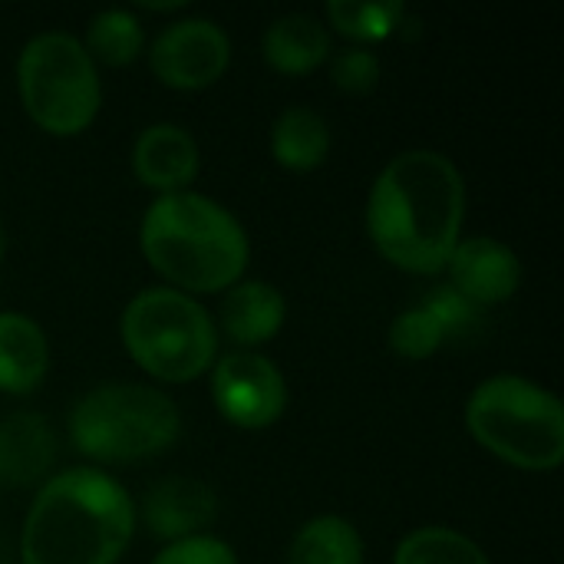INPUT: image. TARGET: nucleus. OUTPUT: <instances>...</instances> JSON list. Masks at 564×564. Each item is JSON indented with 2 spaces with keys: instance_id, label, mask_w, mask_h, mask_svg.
<instances>
[{
  "instance_id": "nucleus-1",
  "label": "nucleus",
  "mask_w": 564,
  "mask_h": 564,
  "mask_svg": "<svg viewBox=\"0 0 564 564\" xmlns=\"http://www.w3.org/2000/svg\"><path fill=\"white\" fill-rule=\"evenodd\" d=\"M466 182L456 162L436 149L393 155L367 198V235L400 271L440 274L459 245Z\"/></svg>"
},
{
  "instance_id": "nucleus-2",
  "label": "nucleus",
  "mask_w": 564,
  "mask_h": 564,
  "mask_svg": "<svg viewBox=\"0 0 564 564\" xmlns=\"http://www.w3.org/2000/svg\"><path fill=\"white\" fill-rule=\"evenodd\" d=\"M135 532V502L109 473L79 466L46 479L23 519V564H116Z\"/></svg>"
},
{
  "instance_id": "nucleus-3",
  "label": "nucleus",
  "mask_w": 564,
  "mask_h": 564,
  "mask_svg": "<svg viewBox=\"0 0 564 564\" xmlns=\"http://www.w3.org/2000/svg\"><path fill=\"white\" fill-rule=\"evenodd\" d=\"M139 248L152 271L188 297L235 288L251 258L245 225L198 192L159 195L142 215Z\"/></svg>"
},
{
  "instance_id": "nucleus-4",
  "label": "nucleus",
  "mask_w": 564,
  "mask_h": 564,
  "mask_svg": "<svg viewBox=\"0 0 564 564\" xmlns=\"http://www.w3.org/2000/svg\"><path fill=\"white\" fill-rule=\"evenodd\" d=\"M69 443L102 466H132L162 456L182 433L172 397L145 383H102L69 410Z\"/></svg>"
},
{
  "instance_id": "nucleus-5",
  "label": "nucleus",
  "mask_w": 564,
  "mask_h": 564,
  "mask_svg": "<svg viewBox=\"0 0 564 564\" xmlns=\"http://www.w3.org/2000/svg\"><path fill=\"white\" fill-rule=\"evenodd\" d=\"M466 426L486 453L516 469L552 473L562 466V400L525 377L499 373L482 380L466 403Z\"/></svg>"
},
{
  "instance_id": "nucleus-6",
  "label": "nucleus",
  "mask_w": 564,
  "mask_h": 564,
  "mask_svg": "<svg viewBox=\"0 0 564 564\" xmlns=\"http://www.w3.org/2000/svg\"><path fill=\"white\" fill-rule=\"evenodd\" d=\"M119 334L135 367L162 383H192L218 360L215 317L172 288L139 291L122 311Z\"/></svg>"
},
{
  "instance_id": "nucleus-7",
  "label": "nucleus",
  "mask_w": 564,
  "mask_h": 564,
  "mask_svg": "<svg viewBox=\"0 0 564 564\" xmlns=\"http://www.w3.org/2000/svg\"><path fill=\"white\" fill-rule=\"evenodd\" d=\"M17 89L26 116L50 135H79L102 106V86L83 40L63 30L36 33L17 59Z\"/></svg>"
},
{
  "instance_id": "nucleus-8",
  "label": "nucleus",
  "mask_w": 564,
  "mask_h": 564,
  "mask_svg": "<svg viewBox=\"0 0 564 564\" xmlns=\"http://www.w3.org/2000/svg\"><path fill=\"white\" fill-rule=\"evenodd\" d=\"M212 400L225 423L238 430H268L284 416L288 380L271 357L231 350L212 364Z\"/></svg>"
},
{
  "instance_id": "nucleus-9",
  "label": "nucleus",
  "mask_w": 564,
  "mask_h": 564,
  "mask_svg": "<svg viewBox=\"0 0 564 564\" xmlns=\"http://www.w3.org/2000/svg\"><path fill=\"white\" fill-rule=\"evenodd\" d=\"M228 63H231L228 33L205 17L169 23L152 40V50H149V66L155 79L182 93H195V89L218 83Z\"/></svg>"
},
{
  "instance_id": "nucleus-10",
  "label": "nucleus",
  "mask_w": 564,
  "mask_h": 564,
  "mask_svg": "<svg viewBox=\"0 0 564 564\" xmlns=\"http://www.w3.org/2000/svg\"><path fill=\"white\" fill-rule=\"evenodd\" d=\"M443 271H449L446 284H453L479 311L516 297L522 284L519 254L499 238H486V235L459 241Z\"/></svg>"
},
{
  "instance_id": "nucleus-11",
  "label": "nucleus",
  "mask_w": 564,
  "mask_h": 564,
  "mask_svg": "<svg viewBox=\"0 0 564 564\" xmlns=\"http://www.w3.org/2000/svg\"><path fill=\"white\" fill-rule=\"evenodd\" d=\"M218 519V496L212 486L192 476H169L155 482L142 499V522L162 542H182L205 535Z\"/></svg>"
},
{
  "instance_id": "nucleus-12",
  "label": "nucleus",
  "mask_w": 564,
  "mask_h": 564,
  "mask_svg": "<svg viewBox=\"0 0 564 564\" xmlns=\"http://www.w3.org/2000/svg\"><path fill=\"white\" fill-rule=\"evenodd\" d=\"M198 165V142L175 122H155L142 129L132 145V175L159 195L188 192Z\"/></svg>"
},
{
  "instance_id": "nucleus-13",
  "label": "nucleus",
  "mask_w": 564,
  "mask_h": 564,
  "mask_svg": "<svg viewBox=\"0 0 564 564\" xmlns=\"http://www.w3.org/2000/svg\"><path fill=\"white\" fill-rule=\"evenodd\" d=\"M288 317L284 294L268 281H238L225 291L218 324L238 350H254L281 334Z\"/></svg>"
},
{
  "instance_id": "nucleus-14",
  "label": "nucleus",
  "mask_w": 564,
  "mask_h": 564,
  "mask_svg": "<svg viewBox=\"0 0 564 564\" xmlns=\"http://www.w3.org/2000/svg\"><path fill=\"white\" fill-rule=\"evenodd\" d=\"M56 456L53 430L36 413H10L0 420V489L40 482Z\"/></svg>"
},
{
  "instance_id": "nucleus-15",
  "label": "nucleus",
  "mask_w": 564,
  "mask_h": 564,
  "mask_svg": "<svg viewBox=\"0 0 564 564\" xmlns=\"http://www.w3.org/2000/svg\"><path fill=\"white\" fill-rule=\"evenodd\" d=\"M46 367L50 344L43 327L20 311H0V393H33L43 383Z\"/></svg>"
},
{
  "instance_id": "nucleus-16",
  "label": "nucleus",
  "mask_w": 564,
  "mask_h": 564,
  "mask_svg": "<svg viewBox=\"0 0 564 564\" xmlns=\"http://www.w3.org/2000/svg\"><path fill=\"white\" fill-rule=\"evenodd\" d=\"M264 63L284 76H307L330 59V33L307 13H288L264 30Z\"/></svg>"
},
{
  "instance_id": "nucleus-17",
  "label": "nucleus",
  "mask_w": 564,
  "mask_h": 564,
  "mask_svg": "<svg viewBox=\"0 0 564 564\" xmlns=\"http://www.w3.org/2000/svg\"><path fill=\"white\" fill-rule=\"evenodd\" d=\"M330 126L311 106H288L271 126V155L288 172H314L327 162Z\"/></svg>"
},
{
  "instance_id": "nucleus-18",
  "label": "nucleus",
  "mask_w": 564,
  "mask_h": 564,
  "mask_svg": "<svg viewBox=\"0 0 564 564\" xmlns=\"http://www.w3.org/2000/svg\"><path fill=\"white\" fill-rule=\"evenodd\" d=\"M288 564H364V539L340 516L304 522L288 549Z\"/></svg>"
},
{
  "instance_id": "nucleus-19",
  "label": "nucleus",
  "mask_w": 564,
  "mask_h": 564,
  "mask_svg": "<svg viewBox=\"0 0 564 564\" xmlns=\"http://www.w3.org/2000/svg\"><path fill=\"white\" fill-rule=\"evenodd\" d=\"M145 43L142 23L132 10H102L89 20L86 26V53L93 56V63H106V66H129L139 59Z\"/></svg>"
},
{
  "instance_id": "nucleus-20",
  "label": "nucleus",
  "mask_w": 564,
  "mask_h": 564,
  "mask_svg": "<svg viewBox=\"0 0 564 564\" xmlns=\"http://www.w3.org/2000/svg\"><path fill=\"white\" fill-rule=\"evenodd\" d=\"M393 564H492L489 555L463 532L446 525H426L410 532L400 545Z\"/></svg>"
},
{
  "instance_id": "nucleus-21",
  "label": "nucleus",
  "mask_w": 564,
  "mask_h": 564,
  "mask_svg": "<svg viewBox=\"0 0 564 564\" xmlns=\"http://www.w3.org/2000/svg\"><path fill=\"white\" fill-rule=\"evenodd\" d=\"M406 17V7L397 0H373V3H357V0H330L327 3V20L337 33H344L354 43H377L387 40Z\"/></svg>"
},
{
  "instance_id": "nucleus-22",
  "label": "nucleus",
  "mask_w": 564,
  "mask_h": 564,
  "mask_svg": "<svg viewBox=\"0 0 564 564\" xmlns=\"http://www.w3.org/2000/svg\"><path fill=\"white\" fill-rule=\"evenodd\" d=\"M390 347L397 357L403 360H430L433 354H440L446 347V334L443 327L416 304L403 314H397V321L390 324Z\"/></svg>"
},
{
  "instance_id": "nucleus-23",
  "label": "nucleus",
  "mask_w": 564,
  "mask_h": 564,
  "mask_svg": "<svg viewBox=\"0 0 564 564\" xmlns=\"http://www.w3.org/2000/svg\"><path fill=\"white\" fill-rule=\"evenodd\" d=\"M420 307L443 327L446 340L453 337H466L476 324H479V307L469 304L453 284H436L420 297Z\"/></svg>"
},
{
  "instance_id": "nucleus-24",
  "label": "nucleus",
  "mask_w": 564,
  "mask_h": 564,
  "mask_svg": "<svg viewBox=\"0 0 564 564\" xmlns=\"http://www.w3.org/2000/svg\"><path fill=\"white\" fill-rule=\"evenodd\" d=\"M330 79L347 96H364L380 83V56L370 46H347L330 59Z\"/></svg>"
},
{
  "instance_id": "nucleus-25",
  "label": "nucleus",
  "mask_w": 564,
  "mask_h": 564,
  "mask_svg": "<svg viewBox=\"0 0 564 564\" xmlns=\"http://www.w3.org/2000/svg\"><path fill=\"white\" fill-rule=\"evenodd\" d=\"M152 564H241L235 549L215 535H192L182 542H169Z\"/></svg>"
},
{
  "instance_id": "nucleus-26",
  "label": "nucleus",
  "mask_w": 564,
  "mask_h": 564,
  "mask_svg": "<svg viewBox=\"0 0 564 564\" xmlns=\"http://www.w3.org/2000/svg\"><path fill=\"white\" fill-rule=\"evenodd\" d=\"M0 258H3V225H0Z\"/></svg>"
}]
</instances>
